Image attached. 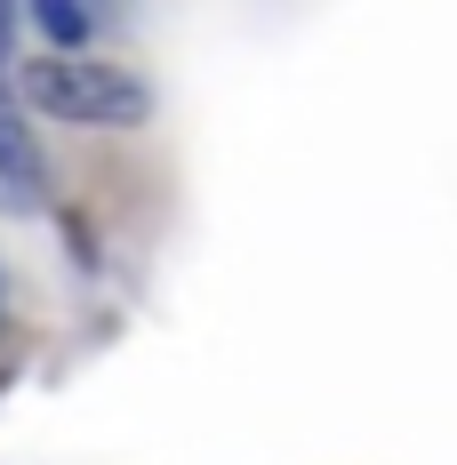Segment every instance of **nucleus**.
<instances>
[{
	"mask_svg": "<svg viewBox=\"0 0 457 465\" xmlns=\"http://www.w3.org/2000/svg\"><path fill=\"white\" fill-rule=\"evenodd\" d=\"M16 96L48 113V121H73V129H137L153 113V89L121 64H89L81 48H56V56H33L16 64Z\"/></svg>",
	"mask_w": 457,
	"mask_h": 465,
	"instance_id": "nucleus-1",
	"label": "nucleus"
},
{
	"mask_svg": "<svg viewBox=\"0 0 457 465\" xmlns=\"http://www.w3.org/2000/svg\"><path fill=\"white\" fill-rule=\"evenodd\" d=\"M0 201H16V209H41L48 201V153L8 104H0Z\"/></svg>",
	"mask_w": 457,
	"mask_h": 465,
	"instance_id": "nucleus-2",
	"label": "nucleus"
},
{
	"mask_svg": "<svg viewBox=\"0 0 457 465\" xmlns=\"http://www.w3.org/2000/svg\"><path fill=\"white\" fill-rule=\"evenodd\" d=\"M33 25H41L56 48H81V41H89V8H81V0H33Z\"/></svg>",
	"mask_w": 457,
	"mask_h": 465,
	"instance_id": "nucleus-3",
	"label": "nucleus"
}]
</instances>
